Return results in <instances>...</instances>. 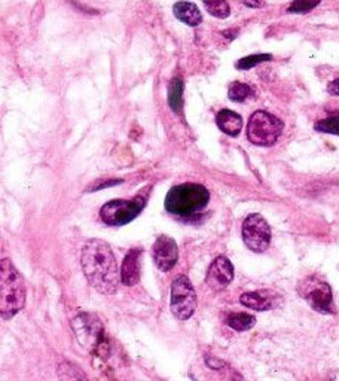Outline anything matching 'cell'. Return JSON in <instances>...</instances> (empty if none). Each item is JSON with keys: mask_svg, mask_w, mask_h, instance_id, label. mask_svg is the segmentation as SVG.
<instances>
[{"mask_svg": "<svg viewBox=\"0 0 339 381\" xmlns=\"http://www.w3.org/2000/svg\"><path fill=\"white\" fill-rule=\"evenodd\" d=\"M320 132H328V135L339 136V117H330L326 120H321L314 127Z\"/></svg>", "mask_w": 339, "mask_h": 381, "instance_id": "obj_22", "label": "cell"}, {"mask_svg": "<svg viewBox=\"0 0 339 381\" xmlns=\"http://www.w3.org/2000/svg\"><path fill=\"white\" fill-rule=\"evenodd\" d=\"M202 4H204L206 9L213 15L216 16V19H228L229 14H231V9H229V5L226 0H202Z\"/></svg>", "mask_w": 339, "mask_h": 381, "instance_id": "obj_18", "label": "cell"}, {"mask_svg": "<svg viewBox=\"0 0 339 381\" xmlns=\"http://www.w3.org/2000/svg\"><path fill=\"white\" fill-rule=\"evenodd\" d=\"M142 255V249H131L124 258V263L121 268V281L125 286H134L140 280V265L139 259Z\"/></svg>", "mask_w": 339, "mask_h": 381, "instance_id": "obj_13", "label": "cell"}, {"mask_svg": "<svg viewBox=\"0 0 339 381\" xmlns=\"http://www.w3.org/2000/svg\"><path fill=\"white\" fill-rule=\"evenodd\" d=\"M256 323V319L254 316H250L247 313H236V314H229L226 318V325L232 328L234 330H239V333H243V330H249Z\"/></svg>", "mask_w": 339, "mask_h": 381, "instance_id": "obj_16", "label": "cell"}, {"mask_svg": "<svg viewBox=\"0 0 339 381\" xmlns=\"http://www.w3.org/2000/svg\"><path fill=\"white\" fill-rule=\"evenodd\" d=\"M152 256H154V262L161 271H170L179 258L176 241L168 236H160L152 247Z\"/></svg>", "mask_w": 339, "mask_h": 381, "instance_id": "obj_9", "label": "cell"}, {"mask_svg": "<svg viewBox=\"0 0 339 381\" xmlns=\"http://www.w3.org/2000/svg\"><path fill=\"white\" fill-rule=\"evenodd\" d=\"M328 91H329L332 95H338V97H339V79L330 82L329 87H328Z\"/></svg>", "mask_w": 339, "mask_h": 381, "instance_id": "obj_26", "label": "cell"}, {"mask_svg": "<svg viewBox=\"0 0 339 381\" xmlns=\"http://www.w3.org/2000/svg\"><path fill=\"white\" fill-rule=\"evenodd\" d=\"M253 94L251 88L247 84H243V82H234L231 84L228 90V95L232 102H244L246 98H249Z\"/></svg>", "mask_w": 339, "mask_h": 381, "instance_id": "obj_19", "label": "cell"}, {"mask_svg": "<svg viewBox=\"0 0 339 381\" xmlns=\"http://www.w3.org/2000/svg\"><path fill=\"white\" fill-rule=\"evenodd\" d=\"M234 278V267L226 256H217L210 265L206 281L207 286L213 291L225 289Z\"/></svg>", "mask_w": 339, "mask_h": 381, "instance_id": "obj_10", "label": "cell"}, {"mask_svg": "<svg viewBox=\"0 0 339 381\" xmlns=\"http://www.w3.org/2000/svg\"><path fill=\"white\" fill-rule=\"evenodd\" d=\"M206 362H207V367H210L213 370H220V368L225 367V362L219 360L216 357H206Z\"/></svg>", "mask_w": 339, "mask_h": 381, "instance_id": "obj_24", "label": "cell"}, {"mask_svg": "<svg viewBox=\"0 0 339 381\" xmlns=\"http://www.w3.org/2000/svg\"><path fill=\"white\" fill-rule=\"evenodd\" d=\"M271 57L269 54H256V56H249V57H244L241 58L239 63H236V69L240 71H249L251 68H254V66H258L261 63H265V61H269Z\"/></svg>", "mask_w": 339, "mask_h": 381, "instance_id": "obj_21", "label": "cell"}, {"mask_svg": "<svg viewBox=\"0 0 339 381\" xmlns=\"http://www.w3.org/2000/svg\"><path fill=\"white\" fill-rule=\"evenodd\" d=\"M283 122L265 110L254 112L247 124V139L258 146H273L283 131Z\"/></svg>", "mask_w": 339, "mask_h": 381, "instance_id": "obj_4", "label": "cell"}, {"mask_svg": "<svg viewBox=\"0 0 339 381\" xmlns=\"http://www.w3.org/2000/svg\"><path fill=\"white\" fill-rule=\"evenodd\" d=\"M26 304V286L14 263L4 258L0 263V311L5 319L15 316Z\"/></svg>", "mask_w": 339, "mask_h": 381, "instance_id": "obj_3", "label": "cell"}, {"mask_svg": "<svg viewBox=\"0 0 339 381\" xmlns=\"http://www.w3.org/2000/svg\"><path fill=\"white\" fill-rule=\"evenodd\" d=\"M321 0H295L287 12L291 14H307L320 5Z\"/></svg>", "mask_w": 339, "mask_h": 381, "instance_id": "obj_23", "label": "cell"}, {"mask_svg": "<svg viewBox=\"0 0 339 381\" xmlns=\"http://www.w3.org/2000/svg\"><path fill=\"white\" fill-rule=\"evenodd\" d=\"M243 240L250 251L262 254L271 243V228L258 213L249 214L243 222Z\"/></svg>", "mask_w": 339, "mask_h": 381, "instance_id": "obj_8", "label": "cell"}, {"mask_svg": "<svg viewBox=\"0 0 339 381\" xmlns=\"http://www.w3.org/2000/svg\"><path fill=\"white\" fill-rule=\"evenodd\" d=\"M80 265L85 277L97 292L106 295L116 292L121 281V271L106 241L98 239L87 241L82 249Z\"/></svg>", "mask_w": 339, "mask_h": 381, "instance_id": "obj_1", "label": "cell"}, {"mask_svg": "<svg viewBox=\"0 0 339 381\" xmlns=\"http://www.w3.org/2000/svg\"><path fill=\"white\" fill-rule=\"evenodd\" d=\"M58 377L61 381H87L83 374L72 363H61L58 368Z\"/></svg>", "mask_w": 339, "mask_h": 381, "instance_id": "obj_20", "label": "cell"}, {"mask_svg": "<svg viewBox=\"0 0 339 381\" xmlns=\"http://www.w3.org/2000/svg\"><path fill=\"white\" fill-rule=\"evenodd\" d=\"M216 122H217V127L228 136H239L243 128V118L239 113H235L228 109H224L217 113Z\"/></svg>", "mask_w": 339, "mask_h": 381, "instance_id": "obj_14", "label": "cell"}, {"mask_svg": "<svg viewBox=\"0 0 339 381\" xmlns=\"http://www.w3.org/2000/svg\"><path fill=\"white\" fill-rule=\"evenodd\" d=\"M72 325L79 343L83 345H93L98 343V338L101 337V325L91 314H79Z\"/></svg>", "mask_w": 339, "mask_h": 381, "instance_id": "obj_11", "label": "cell"}, {"mask_svg": "<svg viewBox=\"0 0 339 381\" xmlns=\"http://www.w3.org/2000/svg\"><path fill=\"white\" fill-rule=\"evenodd\" d=\"M173 12L176 15V19H179L182 23L191 27H197L202 21V15L198 6L191 2H177L173 6Z\"/></svg>", "mask_w": 339, "mask_h": 381, "instance_id": "obj_15", "label": "cell"}, {"mask_svg": "<svg viewBox=\"0 0 339 381\" xmlns=\"http://www.w3.org/2000/svg\"><path fill=\"white\" fill-rule=\"evenodd\" d=\"M210 202L206 187L199 184H182L173 187L165 197V210L182 219H192L204 212Z\"/></svg>", "mask_w": 339, "mask_h": 381, "instance_id": "obj_2", "label": "cell"}, {"mask_svg": "<svg viewBox=\"0 0 339 381\" xmlns=\"http://www.w3.org/2000/svg\"><path fill=\"white\" fill-rule=\"evenodd\" d=\"M197 308V293L186 276H179L172 285V313L179 320H188Z\"/></svg>", "mask_w": 339, "mask_h": 381, "instance_id": "obj_7", "label": "cell"}, {"mask_svg": "<svg viewBox=\"0 0 339 381\" xmlns=\"http://www.w3.org/2000/svg\"><path fill=\"white\" fill-rule=\"evenodd\" d=\"M241 2L249 8H262L264 0H241Z\"/></svg>", "mask_w": 339, "mask_h": 381, "instance_id": "obj_25", "label": "cell"}, {"mask_svg": "<svg viewBox=\"0 0 339 381\" xmlns=\"http://www.w3.org/2000/svg\"><path fill=\"white\" fill-rule=\"evenodd\" d=\"M240 301L247 308L254 311H266L274 308L276 306V295L271 291H254L246 292L240 296Z\"/></svg>", "mask_w": 339, "mask_h": 381, "instance_id": "obj_12", "label": "cell"}, {"mask_svg": "<svg viewBox=\"0 0 339 381\" xmlns=\"http://www.w3.org/2000/svg\"><path fill=\"white\" fill-rule=\"evenodd\" d=\"M145 206L146 197L143 194L135 195L132 200H113L101 207L100 218L108 225L121 226L137 218Z\"/></svg>", "mask_w": 339, "mask_h": 381, "instance_id": "obj_5", "label": "cell"}, {"mask_svg": "<svg viewBox=\"0 0 339 381\" xmlns=\"http://www.w3.org/2000/svg\"><path fill=\"white\" fill-rule=\"evenodd\" d=\"M299 295L310 304L311 308L321 314H335L333 295L330 286L325 280L317 277L305 278L298 288Z\"/></svg>", "mask_w": 339, "mask_h": 381, "instance_id": "obj_6", "label": "cell"}, {"mask_svg": "<svg viewBox=\"0 0 339 381\" xmlns=\"http://www.w3.org/2000/svg\"><path fill=\"white\" fill-rule=\"evenodd\" d=\"M168 105L173 112L180 113L183 108V82L182 79H174L168 90Z\"/></svg>", "mask_w": 339, "mask_h": 381, "instance_id": "obj_17", "label": "cell"}]
</instances>
